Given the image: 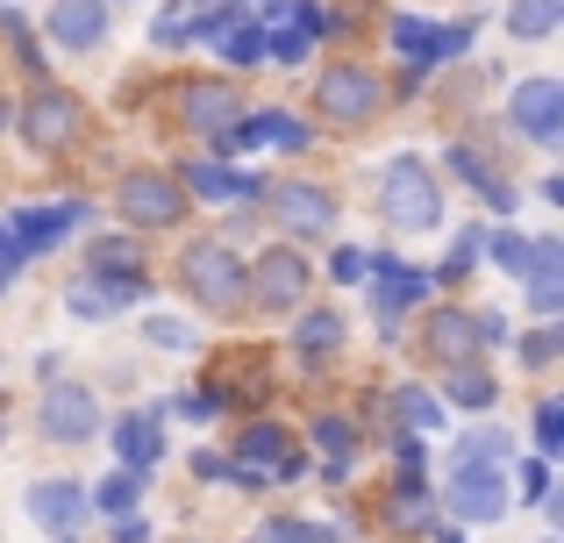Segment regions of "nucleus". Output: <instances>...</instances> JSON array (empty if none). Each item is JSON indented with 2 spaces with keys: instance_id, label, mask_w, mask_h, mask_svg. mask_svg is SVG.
<instances>
[{
  "instance_id": "obj_1",
  "label": "nucleus",
  "mask_w": 564,
  "mask_h": 543,
  "mask_svg": "<svg viewBox=\"0 0 564 543\" xmlns=\"http://www.w3.org/2000/svg\"><path fill=\"white\" fill-rule=\"evenodd\" d=\"M386 215H393L400 229H429L443 215L436 180L422 172V158H393V172H386Z\"/></svg>"
},
{
  "instance_id": "obj_2",
  "label": "nucleus",
  "mask_w": 564,
  "mask_h": 543,
  "mask_svg": "<svg viewBox=\"0 0 564 543\" xmlns=\"http://www.w3.org/2000/svg\"><path fill=\"white\" fill-rule=\"evenodd\" d=\"M186 286L200 293L207 307H236L243 301V265H236L221 243H193L186 251Z\"/></svg>"
},
{
  "instance_id": "obj_3",
  "label": "nucleus",
  "mask_w": 564,
  "mask_h": 543,
  "mask_svg": "<svg viewBox=\"0 0 564 543\" xmlns=\"http://www.w3.org/2000/svg\"><path fill=\"white\" fill-rule=\"evenodd\" d=\"M115 208H122L137 229H165V222H180V186H172L165 172H129L122 194H115Z\"/></svg>"
},
{
  "instance_id": "obj_4",
  "label": "nucleus",
  "mask_w": 564,
  "mask_h": 543,
  "mask_svg": "<svg viewBox=\"0 0 564 543\" xmlns=\"http://www.w3.org/2000/svg\"><path fill=\"white\" fill-rule=\"evenodd\" d=\"M451 508L465 522H494L508 508V473H494V465H451Z\"/></svg>"
},
{
  "instance_id": "obj_5",
  "label": "nucleus",
  "mask_w": 564,
  "mask_h": 543,
  "mask_svg": "<svg viewBox=\"0 0 564 543\" xmlns=\"http://www.w3.org/2000/svg\"><path fill=\"white\" fill-rule=\"evenodd\" d=\"M100 430V408L86 387H51L43 393V436L51 444H86V436Z\"/></svg>"
},
{
  "instance_id": "obj_6",
  "label": "nucleus",
  "mask_w": 564,
  "mask_h": 543,
  "mask_svg": "<svg viewBox=\"0 0 564 543\" xmlns=\"http://www.w3.org/2000/svg\"><path fill=\"white\" fill-rule=\"evenodd\" d=\"M322 108L336 115V122H372L379 108V79L365 65H336L329 79H322Z\"/></svg>"
},
{
  "instance_id": "obj_7",
  "label": "nucleus",
  "mask_w": 564,
  "mask_h": 543,
  "mask_svg": "<svg viewBox=\"0 0 564 543\" xmlns=\"http://www.w3.org/2000/svg\"><path fill=\"white\" fill-rule=\"evenodd\" d=\"M22 137H29V151H57V143H72V137H79V100H72V94H36L29 115H22Z\"/></svg>"
},
{
  "instance_id": "obj_8",
  "label": "nucleus",
  "mask_w": 564,
  "mask_h": 543,
  "mask_svg": "<svg viewBox=\"0 0 564 543\" xmlns=\"http://www.w3.org/2000/svg\"><path fill=\"white\" fill-rule=\"evenodd\" d=\"M471 43V29H436V22H414V14H393V51L414 57V65H429V57H457Z\"/></svg>"
},
{
  "instance_id": "obj_9",
  "label": "nucleus",
  "mask_w": 564,
  "mask_h": 543,
  "mask_svg": "<svg viewBox=\"0 0 564 543\" xmlns=\"http://www.w3.org/2000/svg\"><path fill=\"white\" fill-rule=\"evenodd\" d=\"M514 122H522L536 143H557V137H564V94H557L551 79L514 86Z\"/></svg>"
},
{
  "instance_id": "obj_10",
  "label": "nucleus",
  "mask_w": 564,
  "mask_h": 543,
  "mask_svg": "<svg viewBox=\"0 0 564 543\" xmlns=\"http://www.w3.org/2000/svg\"><path fill=\"white\" fill-rule=\"evenodd\" d=\"M272 215L293 229V237H322V229L336 222V208H329L322 186H272Z\"/></svg>"
},
{
  "instance_id": "obj_11",
  "label": "nucleus",
  "mask_w": 564,
  "mask_h": 543,
  "mask_svg": "<svg viewBox=\"0 0 564 543\" xmlns=\"http://www.w3.org/2000/svg\"><path fill=\"white\" fill-rule=\"evenodd\" d=\"M79 215H86L79 200H57V208H22V215L8 222V237H14V251H22V258H29V251H51V243L65 237L72 222H79Z\"/></svg>"
},
{
  "instance_id": "obj_12",
  "label": "nucleus",
  "mask_w": 564,
  "mask_h": 543,
  "mask_svg": "<svg viewBox=\"0 0 564 543\" xmlns=\"http://www.w3.org/2000/svg\"><path fill=\"white\" fill-rule=\"evenodd\" d=\"M100 29H108V8H100V0H57V8H51V36L65 43V51L100 43Z\"/></svg>"
},
{
  "instance_id": "obj_13",
  "label": "nucleus",
  "mask_w": 564,
  "mask_h": 543,
  "mask_svg": "<svg viewBox=\"0 0 564 543\" xmlns=\"http://www.w3.org/2000/svg\"><path fill=\"white\" fill-rule=\"evenodd\" d=\"M29 515H36V522H43V530H57V536H65V530H72V522H79V515H86V493H79V487H72V479H43V487H36V493H29Z\"/></svg>"
},
{
  "instance_id": "obj_14",
  "label": "nucleus",
  "mask_w": 564,
  "mask_h": 543,
  "mask_svg": "<svg viewBox=\"0 0 564 543\" xmlns=\"http://www.w3.org/2000/svg\"><path fill=\"white\" fill-rule=\"evenodd\" d=\"M301 293H307V265H301L293 251H272V258L258 265V301H264V307H293Z\"/></svg>"
},
{
  "instance_id": "obj_15",
  "label": "nucleus",
  "mask_w": 564,
  "mask_h": 543,
  "mask_svg": "<svg viewBox=\"0 0 564 543\" xmlns=\"http://www.w3.org/2000/svg\"><path fill=\"white\" fill-rule=\"evenodd\" d=\"M429 293V272H414V265H379V286H372V307H379V322H393V315H408L414 301Z\"/></svg>"
},
{
  "instance_id": "obj_16",
  "label": "nucleus",
  "mask_w": 564,
  "mask_h": 543,
  "mask_svg": "<svg viewBox=\"0 0 564 543\" xmlns=\"http://www.w3.org/2000/svg\"><path fill=\"white\" fill-rule=\"evenodd\" d=\"M243 465H250L243 479H258V473L293 479V473H301V458L286 450V430H250V436H243Z\"/></svg>"
},
{
  "instance_id": "obj_17",
  "label": "nucleus",
  "mask_w": 564,
  "mask_h": 543,
  "mask_svg": "<svg viewBox=\"0 0 564 543\" xmlns=\"http://www.w3.org/2000/svg\"><path fill=\"white\" fill-rule=\"evenodd\" d=\"M143 293V279H108L100 272L94 286H72V315H115V307H129Z\"/></svg>"
},
{
  "instance_id": "obj_18",
  "label": "nucleus",
  "mask_w": 564,
  "mask_h": 543,
  "mask_svg": "<svg viewBox=\"0 0 564 543\" xmlns=\"http://www.w3.org/2000/svg\"><path fill=\"white\" fill-rule=\"evenodd\" d=\"M186 122L200 129V137L229 129L236 122V94H221V86H186Z\"/></svg>"
},
{
  "instance_id": "obj_19",
  "label": "nucleus",
  "mask_w": 564,
  "mask_h": 543,
  "mask_svg": "<svg viewBox=\"0 0 564 543\" xmlns=\"http://www.w3.org/2000/svg\"><path fill=\"white\" fill-rule=\"evenodd\" d=\"M115 450H122L129 473H143V465H151L158 450H165V444H158V415H129L122 430H115Z\"/></svg>"
},
{
  "instance_id": "obj_20",
  "label": "nucleus",
  "mask_w": 564,
  "mask_h": 543,
  "mask_svg": "<svg viewBox=\"0 0 564 543\" xmlns=\"http://www.w3.org/2000/svg\"><path fill=\"white\" fill-rule=\"evenodd\" d=\"M429 350L451 358V365H465L471 350H479V329H471L465 315H436V322H429Z\"/></svg>"
},
{
  "instance_id": "obj_21",
  "label": "nucleus",
  "mask_w": 564,
  "mask_h": 543,
  "mask_svg": "<svg viewBox=\"0 0 564 543\" xmlns=\"http://www.w3.org/2000/svg\"><path fill=\"white\" fill-rule=\"evenodd\" d=\"M557 14H564V0H514V8H508V29H514V36H551Z\"/></svg>"
},
{
  "instance_id": "obj_22",
  "label": "nucleus",
  "mask_w": 564,
  "mask_h": 543,
  "mask_svg": "<svg viewBox=\"0 0 564 543\" xmlns=\"http://www.w3.org/2000/svg\"><path fill=\"white\" fill-rule=\"evenodd\" d=\"M451 465H494V473H508V436H494V430H471L465 444H457V458Z\"/></svg>"
},
{
  "instance_id": "obj_23",
  "label": "nucleus",
  "mask_w": 564,
  "mask_h": 543,
  "mask_svg": "<svg viewBox=\"0 0 564 543\" xmlns=\"http://www.w3.org/2000/svg\"><path fill=\"white\" fill-rule=\"evenodd\" d=\"M243 143H286V151H301L307 129L286 122V115H250V122H243Z\"/></svg>"
},
{
  "instance_id": "obj_24",
  "label": "nucleus",
  "mask_w": 564,
  "mask_h": 543,
  "mask_svg": "<svg viewBox=\"0 0 564 543\" xmlns=\"http://www.w3.org/2000/svg\"><path fill=\"white\" fill-rule=\"evenodd\" d=\"M315 444L329 450V473H344V465H350V450H358V430H350L344 415H322V422H315Z\"/></svg>"
},
{
  "instance_id": "obj_25",
  "label": "nucleus",
  "mask_w": 564,
  "mask_h": 543,
  "mask_svg": "<svg viewBox=\"0 0 564 543\" xmlns=\"http://www.w3.org/2000/svg\"><path fill=\"white\" fill-rule=\"evenodd\" d=\"M186 180L200 186V194H215V200H250V194H258V186H250L243 172H215V165H193Z\"/></svg>"
},
{
  "instance_id": "obj_26",
  "label": "nucleus",
  "mask_w": 564,
  "mask_h": 543,
  "mask_svg": "<svg viewBox=\"0 0 564 543\" xmlns=\"http://www.w3.org/2000/svg\"><path fill=\"white\" fill-rule=\"evenodd\" d=\"M293 344H301L307 358H322V350H336V344H344V322H336V315H307L301 329H293Z\"/></svg>"
},
{
  "instance_id": "obj_27",
  "label": "nucleus",
  "mask_w": 564,
  "mask_h": 543,
  "mask_svg": "<svg viewBox=\"0 0 564 543\" xmlns=\"http://www.w3.org/2000/svg\"><path fill=\"white\" fill-rule=\"evenodd\" d=\"M451 401L457 408H494V379H486L479 365H465V372L451 379Z\"/></svg>"
},
{
  "instance_id": "obj_28",
  "label": "nucleus",
  "mask_w": 564,
  "mask_h": 543,
  "mask_svg": "<svg viewBox=\"0 0 564 543\" xmlns=\"http://www.w3.org/2000/svg\"><path fill=\"white\" fill-rule=\"evenodd\" d=\"M143 336H151L158 350H186L193 344V329H186L180 315H151V322H143Z\"/></svg>"
},
{
  "instance_id": "obj_29",
  "label": "nucleus",
  "mask_w": 564,
  "mask_h": 543,
  "mask_svg": "<svg viewBox=\"0 0 564 543\" xmlns=\"http://www.w3.org/2000/svg\"><path fill=\"white\" fill-rule=\"evenodd\" d=\"M94 508H100V515H129V508H137V479H100Z\"/></svg>"
},
{
  "instance_id": "obj_30",
  "label": "nucleus",
  "mask_w": 564,
  "mask_h": 543,
  "mask_svg": "<svg viewBox=\"0 0 564 543\" xmlns=\"http://www.w3.org/2000/svg\"><path fill=\"white\" fill-rule=\"evenodd\" d=\"M264 543H344L336 530H315V522H272V536Z\"/></svg>"
},
{
  "instance_id": "obj_31",
  "label": "nucleus",
  "mask_w": 564,
  "mask_h": 543,
  "mask_svg": "<svg viewBox=\"0 0 564 543\" xmlns=\"http://www.w3.org/2000/svg\"><path fill=\"white\" fill-rule=\"evenodd\" d=\"M557 436H564V408H557V401H543V408H536V450H564Z\"/></svg>"
},
{
  "instance_id": "obj_32",
  "label": "nucleus",
  "mask_w": 564,
  "mask_h": 543,
  "mask_svg": "<svg viewBox=\"0 0 564 543\" xmlns=\"http://www.w3.org/2000/svg\"><path fill=\"white\" fill-rule=\"evenodd\" d=\"M494 258H500L508 272H529V243H522V237H494Z\"/></svg>"
},
{
  "instance_id": "obj_33",
  "label": "nucleus",
  "mask_w": 564,
  "mask_h": 543,
  "mask_svg": "<svg viewBox=\"0 0 564 543\" xmlns=\"http://www.w3.org/2000/svg\"><path fill=\"white\" fill-rule=\"evenodd\" d=\"M400 415H408L414 430H429V422H436V401H429V393H400Z\"/></svg>"
},
{
  "instance_id": "obj_34",
  "label": "nucleus",
  "mask_w": 564,
  "mask_h": 543,
  "mask_svg": "<svg viewBox=\"0 0 564 543\" xmlns=\"http://www.w3.org/2000/svg\"><path fill=\"white\" fill-rule=\"evenodd\" d=\"M180 36H193V14H186V8L158 14V43H180Z\"/></svg>"
},
{
  "instance_id": "obj_35",
  "label": "nucleus",
  "mask_w": 564,
  "mask_h": 543,
  "mask_svg": "<svg viewBox=\"0 0 564 543\" xmlns=\"http://www.w3.org/2000/svg\"><path fill=\"white\" fill-rule=\"evenodd\" d=\"M336 286H358V279H365V251H336Z\"/></svg>"
},
{
  "instance_id": "obj_36",
  "label": "nucleus",
  "mask_w": 564,
  "mask_h": 543,
  "mask_svg": "<svg viewBox=\"0 0 564 543\" xmlns=\"http://www.w3.org/2000/svg\"><path fill=\"white\" fill-rule=\"evenodd\" d=\"M14 265H22V251H14V237H8V222H0V286L14 279Z\"/></svg>"
},
{
  "instance_id": "obj_37",
  "label": "nucleus",
  "mask_w": 564,
  "mask_h": 543,
  "mask_svg": "<svg viewBox=\"0 0 564 543\" xmlns=\"http://www.w3.org/2000/svg\"><path fill=\"white\" fill-rule=\"evenodd\" d=\"M522 493H529V501H543V493H551V473H543V465H522Z\"/></svg>"
},
{
  "instance_id": "obj_38",
  "label": "nucleus",
  "mask_w": 564,
  "mask_h": 543,
  "mask_svg": "<svg viewBox=\"0 0 564 543\" xmlns=\"http://www.w3.org/2000/svg\"><path fill=\"white\" fill-rule=\"evenodd\" d=\"M557 358V336H529V365H551Z\"/></svg>"
}]
</instances>
